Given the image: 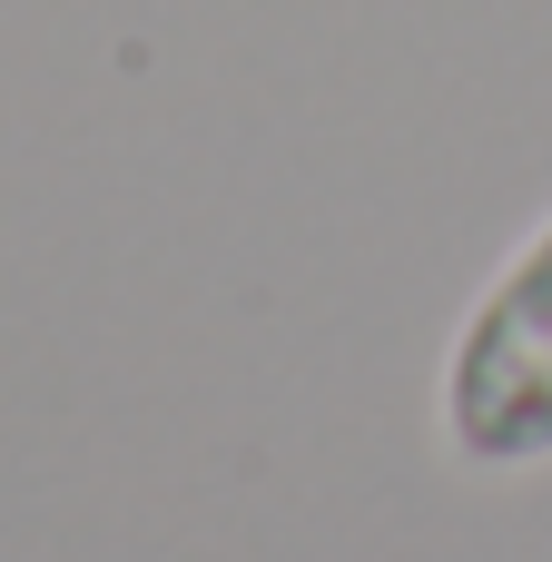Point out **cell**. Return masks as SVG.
<instances>
[{"label": "cell", "instance_id": "cell-1", "mask_svg": "<svg viewBox=\"0 0 552 562\" xmlns=\"http://www.w3.org/2000/svg\"><path fill=\"white\" fill-rule=\"evenodd\" d=\"M435 435L464 474L552 464V207L454 316L444 366H435Z\"/></svg>", "mask_w": 552, "mask_h": 562}]
</instances>
